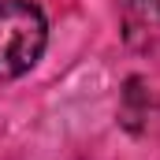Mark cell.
<instances>
[{"instance_id":"obj_1","label":"cell","mask_w":160,"mask_h":160,"mask_svg":"<svg viewBox=\"0 0 160 160\" xmlns=\"http://www.w3.org/2000/svg\"><path fill=\"white\" fill-rule=\"evenodd\" d=\"M48 45V22L34 0H0V82L38 67Z\"/></svg>"},{"instance_id":"obj_2","label":"cell","mask_w":160,"mask_h":160,"mask_svg":"<svg viewBox=\"0 0 160 160\" xmlns=\"http://www.w3.org/2000/svg\"><path fill=\"white\" fill-rule=\"evenodd\" d=\"M123 38L134 52L160 56V0H119Z\"/></svg>"},{"instance_id":"obj_3","label":"cell","mask_w":160,"mask_h":160,"mask_svg":"<svg viewBox=\"0 0 160 160\" xmlns=\"http://www.w3.org/2000/svg\"><path fill=\"white\" fill-rule=\"evenodd\" d=\"M153 108H160V97L157 93H149L142 78H130L127 82V89H123V108H119V119L127 130H134V134H142V119L145 116H153Z\"/></svg>"}]
</instances>
